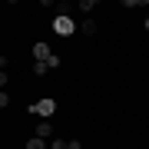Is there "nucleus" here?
Returning a JSON list of instances; mask_svg holds the SVG:
<instances>
[{"instance_id":"f257e3e1","label":"nucleus","mask_w":149,"mask_h":149,"mask_svg":"<svg viewBox=\"0 0 149 149\" xmlns=\"http://www.w3.org/2000/svg\"><path fill=\"white\" fill-rule=\"evenodd\" d=\"M53 30L60 33V37H70V33L76 30V23H73V17H63V13H56V17H53Z\"/></svg>"},{"instance_id":"f03ea898","label":"nucleus","mask_w":149,"mask_h":149,"mask_svg":"<svg viewBox=\"0 0 149 149\" xmlns=\"http://www.w3.org/2000/svg\"><path fill=\"white\" fill-rule=\"evenodd\" d=\"M30 109L40 113V116H53V113H56V100H40V103H33Z\"/></svg>"},{"instance_id":"7ed1b4c3","label":"nucleus","mask_w":149,"mask_h":149,"mask_svg":"<svg viewBox=\"0 0 149 149\" xmlns=\"http://www.w3.org/2000/svg\"><path fill=\"white\" fill-rule=\"evenodd\" d=\"M33 56H37V63H47V60L53 56V53H50V47L40 40V43H33Z\"/></svg>"},{"instance_id":"20e7f679","label":"nucleus","mask_w":149,"mask_h":149,"mask_svg":"<svg viewBox=\"0 0 149 149\" xmlns=\"http://www.w3.org/2000/svg\"><path fill=\"white\" fill-rule=\"evenodd\" d=\"M33 136H40V139H50V136H53V126H50L47 119H40V123H37V133H33Z\"/></svg>"},{"instance_id":"39448f33","label":"nucleus","mask_w":149,"mask_h":149,"mask_svg":"<svg viewBox=\"0 0 149 149\" xmlns=\"http://www.w3.org/2000/svg\"><path fill=\"white\" fill-rule=\"evenodd\" d=\"M27 149H50V143H43L40 136H33V139H27Z\"/></svg>"},{"instance_id":"423d86ee","label":"nucleus","mask_w":149,"mask_h":149,"mask_svg":"<svg viewBox=\"0 0 149 149\" xmlns=\"http://www.w3.org/2000/svg\"><path fill=\"white\" fill-rule=\"evenodd\" d=\"M80 30H83V33H96V20H83Z\"/></svg>"},{"instance_id":"0eeeda50","label":"nucleus","mask_w":149,"mask_h":149,"mask_svg":"<svg viewBox=\"0 0 149 149\" xmlns=\"http://www.w3.org/2000/svg\"><path fill=\"white\" fill-rule=\"evenodd\" d=\"M76 7H80L83 13H90V10H96V3H93V0H80V3H76Z\"/></svg>"},{"instance_id":"6e6552de","label":"nucleus","mask_w":149,"mask_h":149,"mask_svg":"<svg viewBox=\"0 0 149 149\" xmlns=\"http://www.w3.org/2000/svg\"><path fill=\"white\" fill-rule=\"evenodd\" d=\"M50 149H70V139H53V143H50Z\"/></svg>"},{"instance_id":"1a4fd4ad","label":"nucleus","mask_w":149,"mask_h":149,"mask_svg":"<svg viewBox=\"0 0 149 149\" xmlns=\"http://www.w3.org/2000/svg\"><path fill=\"white\" fill-rule=\"evenodd\" d=\"M33 73L43 76V73H50V66H47V63H33Z\"/></svg>"},{"instance_id":"9d476101","label":"nucleus","mask_w":149,"mask_h":149,"mask_svg":"<svg viewBox=\"0 0 149 149\" xmlns=\"http://www.w3.org/2000/svg\"><path fill=\"white\" fill-rule=\"evenodd\" d=\"M60 63H63V60H60V56H56V53H53V56H50V60H47V66H50V70H56V66H60Z\"/></svg>"},{"instance_id":"9b49d317","label":"nucleus","mask_w":149,"mask_h":149,"mask_svg":"<svg viewBox=\"0 0 149 149\" xmlns=\"http://www.w3.org/2000/svg\"><path fill=\"white\" fill-rule=\"evenodd\" d=\"M3 106H10V96H7V90H0V109Z\"/></svg>"},{"instance_id":"f8f14e48","label":"nucleus","mask_w":149,"mask_h":149,"mask_svg":"<svg viewBox=\"0 0 149 149\" xmlns=\"http://www.w3.org/2000/svg\"><path fill=\"white\" fill-rule=\"evenodd\" d=\"M7 83H10V76H7V70H0V90H3Z\"/></svg>"},{"instance_id":"ddd939ff","label":"nucleus","mask_w":149,"mask_h":149,"mask_svg":"<svg viewBox=\"0 0 149 149\" xmlns=\"http://www.w3.org/2000/svg\"><path fill=\"white\" fill-rule=\"evenodd\" d=\"M70 149H83V143L80 139H70Z\"/></svg>"},{"instance_id":"4468645a","label":"nucleus","mask_w":149,"mask_h":149,"mask_svg":"<svg viewBox=\"0 0 149 149\" xmlns=\"http://www.w3.org/2000/svg\"><path fill=\"white\" fill-rule=\"evenodd\" d=\"M146 30H149V17H146Z\"/></svg>"}]
</instances>
